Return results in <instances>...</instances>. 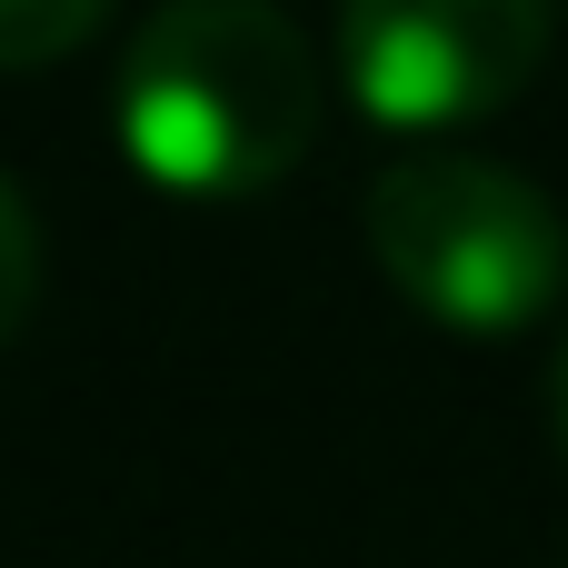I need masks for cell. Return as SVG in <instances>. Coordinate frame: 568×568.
I'll return each instance as SVG.
<instances>
[{
	"mask_svg": "<svg viewBox=\"0 0 568 568\" xmlns=\"http://www.w3.org/2000/svg\"><path fill=\"white\" fill-rule=\"evenodd\" d=\"M120 140L170 190H260L320 140V60L270 0H170L120 60Z\"/></svg>",
	"mask_w": 568,
	"mask_h": 568,
	"instance_id": "6da1fadb",
	"label": "cell"
},
{
	"mask_svg": "<svg viewBox=\"0 0 568 568\" xmlns=\"http://www.w3.org/2000/svg\"><path fill=\"white\" fill-rule=\"evenodd\" d=\"M369 250L379 270L449 329H519L559 290V210L509 160L409 150L369 180Z\"/></svg>",
	"mask_w": 568,
	"mask_h": 568,
	"instance_id": "7a4b0ae2",
	"label": "cell"
},
{
	"mask_svg": "<svg viewBox=\"0 0 568 568\" xmlns=\"http://www.w3.org/2000/svg\"><path fill=\"white\" fill-rule=\"evenodd\" d=\"M539 60H549V10L529 0H349L339 10V70L359 110L409 130L519 100Z\"/></svg>",
	"mask_w": 568,
	"mask_h": 568,
	"instance_id": "3957f363",
	"label": "cell"
},
{
	"mask_svg": "<svg viewBox=\"0 0 568 568\" xmlns=\"http://www.w3.org/2000/svg\"><path fill=\"white\" fill-rule=\"evenodd\" d=\"M110 10L100 0H0V70H40L80 40H100Z\"/></svg>",
	"mask_w": 568,
	"mask_h": 568,
	"instance_id": "277c9868",
	"label": "cell"
},
{
	"mask_svg": "<svg viewBox=\"0 0 568 568\" xmlns=\"http://www.w3.org/2000/svg\"><path fill=\"white\" fill-rule=\"evenodd\" d=\"M30 290H40V230H30V200L0 180V339L30 320Z\"/></svg>",
	"mask_w": 568,
	"mask_h": 568,
	"instance_id": "5b68a950",
	"label": "cell"
},
{
	"mask_svg": "<svg viewBox=\"0 0 568 568\" xmlns=\"http://www.w3.org/2000/svg\"><path fill=\"white\" fill-rule=\"evenodd\" d=\"M549 409H559V439H568V339H559V369H549Z\"/></svg>",
	"mask_w": 568,
	"mask_h": 568,
	"instance_id": "8992f818",
	"label": "cell"
}]
</instances>
